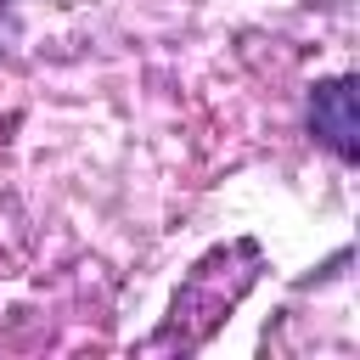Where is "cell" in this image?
<instances>
[{
    "label": "cell",
    "instance_id": "obj_2",
    "mask_svg": "<svg viewBox=\"0 0 360 360\" xmlns=\"http://www.w3.org/2000/svg\"><path fill=\"white\" fill-rule=\"evenodd\" d=\"M0 6H6V0H0Z\"/></svg>",
    "mask_w": 360,
    "mask_h": 360
},
{
    "label": "cell",
    "instance_id": "obj_1",
    "mask_svg": "<svg viewBox=\"0 0 360 360\" xmlns=\"http://www.w3.org/2000/svg\"><path fill=\"white\" fill-rule=\"evenodd\" d=\"M309 129L349 163L360 152V118H354V84L349 79H326L315 96H309Z\"/></svg>",
    "mask_w": 360,
    "mask_h": 360
}]
</instances>
